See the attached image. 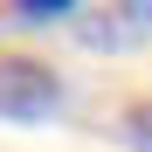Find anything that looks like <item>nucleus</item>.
Listing matches in <instances>:
<instances>
[{
  "label": "nucleus",
  "instance_id": "nucleus-2",
  "mask_svg": "<svg viewBox=\"0 0 152 152\" xmlns=\"http://www.w3.org/2000/svg\"><path fill=\"white\" fill-rule=\"evenodd\" d=\"M76 42L97 48V56H132V48H145L152 42V0H104V7H83Z\"/></svg>",
  "mask_w": 152,
  "mask_h": 152
},
{
  "label": "nucleus",
  "instance_id": "nucleus-1",
  "mask_svg": "<svg viewBox=\"0 0 152 152\" xmlns=\"http://www.w3.org/2000/svg\"><path fill=\"white\" fill-rule=\"evenodd\" d=\"M62 104V76L35 62V56H0V118L7 124H35Z\"/></svg>",
  "mask_w": 152,
  "mask_h": 152
},
{
  "label": "nucleus",
  "instance_id": "nucleus-3",
  "mask_svg": "<svg viewBox=\"0 0 152 152\" xmlns=\"http://www.w3.org/2000/svg\"><path fill=\"white\" fill-rule=\"evenodd\" d=\"M48 14H76V0H0V21H48Z\"/></svg>",
  "mask_w": 152,
  "mask_h": 152
},
{
  "label": "nucleus",
  "instance_id": "nucleus-4",
  "mask_svg": "<svg viewBox=\"0 0 152 152\" xmlns=\"http://www.w3.org/2000/svg\"><path fill=\"white\" fill-rule=\"evenodd\" d=\"M124 138H132L138 152H152V104H132V111H124Z\"/></svg>",
  "mask_w": 152,
  "mask_h": 152
}]
</instances>
